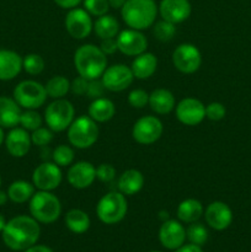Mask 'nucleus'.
<instances>
[{"instance_id": "obj_15", "label": "nucleus", "mask_w": 251, "mask_h": 252, "mask_svg": "<svg viewBox=\"0 0 251 252\" xmlns=\"http://www.w3.org/2000/svg\"><path fill=\"white\" fill-rule=\"evenodd\" d=\"M118 51L128 57H137L147 52L148 39L142 31L127 29L121 31L116 37Z\"/></svg>"}, {"instance_id": "obj_50", "label": "nucleus", "mask_w": 251, "mask_h": 252, "mask_svg": "<svg viewBox=\"0 0 251 252\" xmlns=\"http://www.w3.org/2000/svg\"><path fill=\"white\" fill-rule=\"evenodd\" d=\"M5 225H6V221H5V218L1 216V214H0V231L4 230Z\"/></svg>"}, {"instance_id": "obj_43", "label": "nucleus", "mask_w": 251, "mask_h": 252, "mask_svg": "<svg viewBox=\"0 0 251 252\" xmlns=\"http://www.w3.org/2000/svg\"><path fill=\"white\" fill-rule=\"evenodd\" d=\"M88 85H89L88 79H85V78H83V76L79 75L78 78H75L70 83V91L74 94V95H78V96L86 95V91H88Z\"/></svg>"}, {"instance_id": "obj_40", "label": "nucleus", "mask_w": 251, "mask_h": 252, "mask_svg": "<svg viewBox=\"0 0 251 252\" xmlns=\"http://www.w3.org/2000/svg\"><path fill=\"white\" fill-rule=\"evenodd\" d=\"M226 115L225 106L220 102H211L206 106V118L209 121H221Z\"/></svg>"}, {"instance_id": "obj_31", "label": "nucleus", "mask_w": 251, "mask_h": 252, "mask_svg": "<svg viewBox=\"0 0 251 252\" xmlns=\"http://www.w3.org/2000/svg\"><path fill=\"white\" fill-rule=\"evenodd\" d=\"M44 88L48 97L58 100V98H64V96H66V94L70 91V81L63 75H56L47 81Z\"/></svg>"}, {"instance_id": "obj_19", "label": "nucleus", "mask_w": 251, "mask_h": 252, "mask_svg": "<svg viewBox=\"0 0 251 252\" xmlns=\"http://www.w3.org/2000/svg\"><path fill=\"white\" fill-rule=\"evenodd\" d=\"M159 12L162 20L177 25L191 16L192 6L188 0H161Z\"/></svg>"}, {"instance_id": "obj_21", "label": "nucleus", "mask_w": 251, "mask_h": 252, "mask_svg": "<svg viewBox=\"0 0 251 252\" xmlns=\"http://www.w3.org/2000/svg\"><path fill=\"white\" fill-rule=\"evenodd\" d=\"M21 70L22 58L20 54L9 49H0V80H12Z\"/></svg>"}, {"instance_id": "obj_1", "label": "nucleus", "mask_w": 251, "mask_h": 252, "mask_svg": "<svg viewBox=\"0 0 251 252\" xmlns=\"http://www.w3.org/2000/svg\"><path fill=\"white\" fill-rule=\"evenodd\" d=\"M2 233L5 245L14 251H25L36 245L41 228L38 221L29 216H19L9 220Z\"/></svg>"}, {"instance_id": "obj_45", "label": "nucleus", "mask_w": 251, "mask_h": 252, "mask_svg": "<svg viewBox=\"0 0 251 252\" xmlns=\"http://www.w3.org/2000/svg\"><path fill=\"white\" fill-rule=\"evenodd\" d=\"M81 1H83V0H54V2H56L59 7L68 10L78 7V5L80 4Z\"/></svg>"}, {"instance_id": "obj_38", "label": "nucleus", "mask_w": 251, "mask_h": 252, "mask_svg": "<svg viewBox=\"0 0 251 252\" xmlns=\"http://www.w3.org/2000/svg\"><path fill=\"white\" fill-rule=\"evenodd\" d=\"M110 4L107 0H84V9L91 15V16H102L106 15L110 10Z\"/></svg>"}, {"instance_id": "obj_4", "label": "nucleus", "mask_w": 251, "mask_h": 252, "mask_svg": "<svg viewBox=\"0 0 251 252\" xmlns=\"http://www.w3.org/2000/svg\"><path fill=\"white\" fill-rule=\"evenodd\" d=\"M30 213L38 223L52 224L61 217L62 203L51 191H37L30 199Z\"/></svg>"}, {"instance_id": "obj_23", "label": "nucleus", "mask_w": 251, "mask_h": 252, "mask_svg": "<svg viewBox=\"0 0 251 252\" xmlns=\"http://www.w3.org/2000/svg\"><path fill=\"white\" fill-rule=\"evenodd\" d=\"M157 68V58L155 54L150 52H144L139 56L134 57L132 62V73L134 75V79L138 80H147L150 76L154 75Z\"/></svg>"}, {"instance_id": "obj_8", "label": "nucleus", "mask_w": 251, "mask_h": 252, "mask_svg": "<svg viewBox=\"0 0 251 252\" xmlns=\"http://www.w3.org/2000/svg\"><path fill=\"white\" fill-rule=\"evenodd\" d=\"M47 91L44 85L36 80H24L14 89V100L25 110H37L46 103Z\"/></svg>"}, {"instance_id": "obj_32", "label": "nucleus", "mask_w": 251, "mask_h": 252, "mask_svg": "<svg viewBox=\"0 0 251 252\" xmlns=\"http://www.w3.org/2000/svg\"><path fill=\"white\" fill-rule=\"evenodd\" d=\"M74 158H75V153L70 145L61 144L52 152V160L59 167L70 166L74 162Z\"/></svg>"}, {"instance_id": "obj_47", "label": "nucleus", "mask_w": 251, "mask_h": 252, "mask_svg": "<svg viewBox=\"0 0 251 252\" xmlns=\"http://www.w3.org/2000/svg\"><path fill=\"white\" fill-rule=\"evenodd\" d=\"M24 252H53L48 246H44V245H33L31 248L26 249Z\"/></svg>"}, {"instance_id": "obj_49", "label": "nucleus", "mask_w": 251, "mask_h": 252, "mask_svg": "<svg viewBox=\"0 0 251 252\" xmlns=\"http://www.w3.org/2000/svg\"><path fill=\"white\" fill-rule=\"evenodd\" d=\"M7 199H9V196H7V193L0 191V206H4V204L7 202Z\"/></svg>"}, {"instance_id": "obj_6", "label": "nucleus", "mask_w": 251, "mask_h": 252, "mask_svg": "<svg viewBox=\"0 0 251 252\" xmlns=\"http://www.w3.org/2000/svg\"><path fill=\"white\" fill-rule=\"evenodd\" d=\"M69 144L76 149H89L98 139V126L89 116L75 118L66 129Z\"/></svg>"}, {"instance_id": "obj_13", "label": "nucleus", "mask_w": 251, "mask_h": 252, "mask_svg": "<svg viewBox=\"0 0 251 252\" xmlns=\"http://www.w3.org/2000/svg\"><path fill=\"white\" fill-rule=\"evenodd\" d=\"M175 115L185 126H198L206 118V106L196 97H185L175 106Z\"/></svg>"}, {"instance_id": "obj_11", "label": "nucleus", "mask_w": 251, "mask_h": 252, "mask_svg": "<svg viewBox=\"0 0 251 252\" xmlns=\"http://www.w3.org/2000/svg\"><path fill=\"white\" fill-rule=\"evenodd\" d=\"M63 180L62 170L56 162L43 161L32 174V184L38 191H53L58 189Z\"/></svg>"}, {"instance_id": "obj_41", "label": "nucleus", "mask_w": 251, "mask_h": 252, "mask_svg": "<svg viewBox=\"0 0 251 252\" xmlns=\"http://www.w3.org/2000/svg\"><path fill=\"white\" fill-rule=\"evenodd\" d=\"M96 179L103 184H110L116 179V169L111 164H100L96 167Z\"/></svg>"}, {"instance_id": "obj_34", "label": "nucleus", "mask_w": 251, "mask_h": 252, "mask_svg": "<svg viewBox=\"0 0 251 252\" xmlns=\"http://www.w3.org/2000/svg\"><path fill=\"white\" fill-rule=\"evenodd\" d=\"M208 230L204 225H202L201 223H191V225L187 228L186 230V238L188 239L189 243L194 244L197 246H202L207 243L208 240Z\"/></svg>"}, {"instance_id": "obj_30", "label": "nucleus", "mask_w": 251, "mask_h": 252, "mask_svg": "<svg viewBox=\"0 0 251 252\" xmlns=\"http://www.w3.org/2000/svg\"><path fill=\"white\" fill-rule=\"evenodd\" d=\"M65 225L71 233L84 234L90 228V217L81 209H70L65 214Z\"/></svg>"}, {"instance_id": "obj_17", "label": "nucleus", "mask_w": 251, "mask_h": 252, "mask_svg": "<svg viewBox=\"0 0 251 252\" xmlns=\"http://www.w3.org/2000/svg\"><path fill=\"white\" fill-rule=\"evenodd\" d=\"M204 219L212 229L221 231L228 228L233 221V212L224 202L214 201L207 206L204 211Z\"/></svg>"}, {"instance_id": "obj_22", "label": "nucleus", "mask_w": 251, "mask_h": 252, "mask_svg": "<svg viewBox=\"0 0 251 252\" xmlns=\"http://www.w3.org/2000/svg\"><path fill=\"white\" fill-rule=\"evenodd\" d=\"M152 111H154L157 115H169L170 112L175 110L176 100H175L174 94L170 90L164 88L155 89L154 91L149 94V102Z\"/></svg>"}, {"instance_id": "obj_36", "label": "nucleus", "mask_w": 251, "mask_h": 252, "mask_svg": "<svg viewBox=\"0 0 251 252\" xmlns=\"http://www.w3.org/2000/svg\"><path fill=\"white\" fill-rule=\"evenodd\" d=\"M42 123H43L42 116L36 110H26L21 113L19 125H21L22 128H25L26 130L33 132L37 128L42 127Z\"/></svg>"}, {"instance_id": "obj_52", "label": "nucleus", "mask_w": 251, "mask_h": 252, "mask_svg": "<svg viewBox=\"0 0 251 252\" xmlns=\"http://www.w3.org/2000/svg\"><path fill=\"white\" fill-rule=\"evenodd\" d=\"M0 186H1V176H0Z\"/></svg>"}, {"instance_id": "obj_29", "label": "nucleus", "mask_w": 251, "mask_h": 252, "mask_svg": "<svg viewBox=\"0 0 251 252\" xmlns=\"http://www.w3.org/2000/svg\"><path fill=\"white\" fill-rule=\"evenodd\" d=\"M34 194V186L33 184L25 180H17L14 181L7 189V196L10 201L14 203L22 204L30 202L32 196Z\"/></svg>"}, {"instance_id": "obj_5", "label": "nucleus", "mask_w": 251, "mask_h": 252, "mask_svg": "<svg viewBox=\"0 0 251 252\" xmlns=\"http://www.w3.org/2000/svg\"><path fill=\"white\" fill-rule=\"evenodd\" d=\"M128 211L127 198L120 191L103 194L96 204L97 218L107 225H113L125 219Z\"/></svg>"}, {"instance_id": "obj_3", "label": "nucleus", "mask_w": 251, "mask_h": 252, "mask_svg": "<svg viewBox=\"0 0 251 252\" xmlns=\"http://www.w3.org/2000/svg\"><path fill=\"white\" fill-rule=\"evenodd\" d=\"M157 7L155 0H127L121 7L123 21L129 29L143 31L155 24Z\"/></svg>"}, {"instance_id": "obj_24", "label": "nucleus", "mask_w": 251, "mask_h": 252, "mask_svg": "<svg viewBox=\"0 0 251 252\" xmlns=\"http://www.w3.org/2000/svg\"><path fill=\"white\" fill-rule=\"evenodd\" d=\"M143 186H144V176L137 169L126 170L117 180L118 191L126 197L137 194L138 192L142 191Z\"/></svg>"}, {"instance_id": "obj_18", "label": "nucleus", "mask_w": 251, "mask_h": 252, "mask_svg": "<svg viewBox=\"0 0 251 252\" xmlns=\"http://www.w3.org/2000/svg\"><path fill=\"white\" fill-rule=\"evenodd\" d=\"M186 239V230L180 221L175 219H167L162 221L159 230V240L164 248L169 250H176L184 245Z\"/></svg>"}, {"instance_id": "obj_7", "label": "nucleus", "mask_w": 251, "mask_h": 252, "mask_svg": "<svg viewBox=\"0 0 251 252\" xmlns=\"http://www.w3.org/2000/svg\"><path fill=\"white\" fill-rule=\"evenodd\" d=\"M75 120V108L66 98H58L44 110V122L53 132H64Z\"/></svg>"}, {"instance_id": "obj_44", "label": "nucleus", "mask_w": 251, "mask_h": 252, "mask_svg": "<svg viewBox=\"0 0 251 252\" xmlns=\"http://www.w3.org/2000/svg\"><path fill=\"white\" fill-rule=\"evenodd\" d=\"M100 48L102 49V52L106 54V56H110V54L116 53V52L118 51L117 41H116V38L102 39Z\"/></svg>"}, {"instance_id": "obj_51", "label": "nucleus", "mask_w": 251, "mask_h": 252, "mask_svg": "<svg viewBox=\"0 0 251 252\" xmlns=\"http://www.w3.org/2000/svg\"><path fill=\"white\" fill-rule=\"evenodd\" d=\"M4 142V132H2V128L0 127V145Z\"/></svg>"}, {"instance_id": "obj_25", "label": "nucleus", "mask_w": 251, "mask_h": 252, "mask_svg": "<svg viewBox=\"0 0 251 252\" xmlns=\"http://www.w3.org/2000/svg\"><path fill=\"white\" fill-rule=\"evenodd\" d=\"M21 107L14 98L0 96V127L15 128L20 123Z\"/></svg>"}, {"instance_id": "obj_14", "label": "nucleus", "mask_w": 251, "mask_h": 252, "mask_svg": "<svg viewBox=\"0 0 251 252\" xmlns=\"http://www.w3.org/2000/svg\"><path fill=\"white\" fill-rule=\"evenodd\" d=\"M65 30L69 36L75 39H84L89 37L94 30V22L91 15L85 9L74 7L69 10L64 20Z\"/></svg>"}, {"instance_id": "obj_16", "label": "nucleus", "mask_w": 251, "mask_h": 252, "mask_svg": "<svg viewBox=\"0 0 251 252\" xmlns=\"http://www.w3.org/2000/svg\"><path fill=\"white\" fill-rule=\"evenodd\" d=\"M66 180L73 189H89L96 180V167L89 161L73 162L69 166Z\"/></svg>"}, {"instance_id": "obj_9", "label": "nucleus", "mask_w": 251, "mask_h": 252, "mask_svg": "<svg viewBox=\"0 0 251 252\" xmlns=\"http://www.w3.org/2000/svg\"><path fill=\"white\" fill-rule=\"evenodd\" d=\"M164 126L157 116H143L133 125L132 137L138 144L150 145L161 138Z\"/></svg>"}, {"instance_id": "obj_12", "label": "nucleus", "mask_w": 251, "mask_h": 252, "mask_svg": "<svg viewBox=\"0 0 251 252\" xmlns=\"http://www.w3.org/2000/svg\"><path fill=\"white\" fill-rule=\"evenodd\" d=\"M101 80L107 91L121 93L132 85L134 75L130 66H127L126 64H113L106 68V70L101 75Z\"/></svg>"}, {"instance_id": "obj_20", "label": "nucleus", "mask_w": 251, "mask_h": 252, "mask_svg": "<svg viewBox=\"0 0 251 252\" xmlns=\"http://www.w3.org/2000/svg\"><path fill=\"white\" fill-rule=\"evenodd\" d=\"M5 145L9 154L14 158H24L31 149V134L25 128H12L6 135Z\"/></svg>"}, {"instance_id": "obj_28", "label": "nucleus", "mask_w": 251, "mask_h": 252, "mask_svg": "<svg viewBox=\"0 0 251 252\" xmlns=\"http://www.w3.org/2000/svg\"><path fill=\"white\" fill-rule=\"evenodd\" d=\"M94 32L101 39L116 38L120 33V24L112 15H102L94 22Z\"/></svg>"}, {"instance_id": "obj_27", "label": "nucleus", "mask_w": 251, "mask_h": 252, "mask_svg": "<svg viewBox=\"0 0 251 252\" xmlns=\"http://www.w3.org/2000/svg\"><path fill=\"white\" fill-rule=\"evenodd\" d=\"M177 218L182 223L191 224L198 221V219L203 216L204 209L201 202L196 198L184 199L177 207Z\"/></svg>"}, {"instance_id": "obj_53", "label": "nucleus", "mask_w": 251, "mask_h": 252, "mask_svg": "<svg viewBox=\"0 0 251 252\" xmlns=\"http://www.w3.org/2000/svg\"><path fill=\"white\" fill-rule=\"evenodd\" d=\"M150 252H161V251H150Z\"/></svg>"}, {"instance_id": "obj_33", "label": "nucleus", "mask_w": 251, "mask_h": 252, "mask_svg": "<svg viewBox=\"0 0 251 252\" xmlns=\"http://www.w3.org/2000/svg\"><path fill=\"white\" fill-rule=\"evenodd\" d=\"M176 33V25L172 22L166 21V20H161L154 24L153 26V34L155 38L160 42H169L171 41L172 37Z\"/></svg>"}, {"instance_id": "obj_39", "label": "nucleus", "mask_w": 251, "mask_h": 252, "mask_svg": "<svg viewBox=\"0 0 251 252\" xmlns=\"http://www.w3.org/2000/svg\"><path fill=\"white\" fill-rule=\"evenodd\" d=\"M149 102V94L143 89H134L128 94V103L133 108H144Z\"/></svg>"}, {"instance_id": "obj_26", "label": "nucleus", "mask_w": 251, "mask_h": 252, "mask_svg": "<svg viewBox=\"0 0 251 252\" xmlns=\"http://www.w3.org/2000/svg\"><path fill=\"white\" fill-rule=\"evenodd\" d=\"M116 115V106L110 98L98 97L93 100L88 110V116L96 123H105Z\"/></svg>"}, {"instance_id": "obj_37", "label": "nucleus", "mask_w": 251, "mask_h": 252, "mask_svg": "<svg viewBox=\"0 0 251 252\" xmlns=\"http://www.w3.org/2000/svg\"><path fill=\"white\" fill-rule=\"evenodd\" d=\"M53 130L49 129L48 127H39L36 130H33L31 134L32 144L36 147L43 148L51 144L53 140Z\"/></svg>"}, {"instance_id": "obj_46", "label": "nucleus", "mask_w": 251, "mask_h": 252, "mask_svg": "<svg viewBox=\"0 0 251 252\" xmlns=\"http://www.w3.org/2000/svg\"><path fill=\"white\" fill-rule=\"evenodd\" d=\"M175 252H203L201 246H197L194 244H188V245H182L179 249H176Z\"/></svg>"}, {"instance_id": "obj_10", "label": "nucleus", "mask_w": 251, "mask_h": 252, "mask_svg": "<svg viewBox=\"0 0 251 252\" xmlns=\"http://www.w3.org/2000/svg\"><path fill=\"white\" fill-rule=\"evenodd\" d=\"M172 64L184 74H193L201 68V51L192 43H181L172 52Z\"/></svg>"}, {"instance_id": "obj_42", "label": "nucleus", "mask_w": 251, "mask_h": 252, "mask_svg": "<svg viewBox=\"0 0 251 252\" xmlns=\"http://www.w3.org/2000/svg\"><path fill=\"white\" fill-rule=\"evenodd\" d=\"M105 91H106L105 85H103L101 78L89 80L88 91H86V96H88V97L93 98V100H95V98H98V97H102Z\"/></svg>"}, {"instance_id": "obj_2", "label": "nucleus", "mask_w": 251, "mask_h": 252, "mask_svg": "<svg viewBox=\"0 0 251 252\" xmlns=\"http://www.w3.org/2000/svg\"><path fill=\"white\" fill-rule=\"evenodd\" d=\"M74 66L78 74L88 80L100 79L107 68V57L95 44H83L74 53Z\"/></svg>"}, {"instance_id": "obj_48", "label": "nucleus", "mask_w": 251, "mask_h": 252, "mask_svg": "<svg viewBox=\"0 0 251 252\" xmlns=\"http://www.w3.org/2000/svg\"><path fill=\"white\" fill-rule=\"evenodd\" d=\"M107 1L110 6L113 7V9H121L127 0H107Z\"/></svg>"}, {"instance_id": "obj_35", "label": "nucleus", "mask_w": 251, "mask_h": 252, "mask_svg": "<svg viewBox=\"0 0 251 252\" xmlns=\"http://www.w3.org/2000/svg\"><path fill=\"white\" fill-rule=\"evenodd\" d=\"M44 59L37 53L27 54L22 59V69L30 75H39L44 70Z\"/></svg>"}]
</instances>
